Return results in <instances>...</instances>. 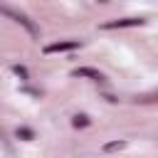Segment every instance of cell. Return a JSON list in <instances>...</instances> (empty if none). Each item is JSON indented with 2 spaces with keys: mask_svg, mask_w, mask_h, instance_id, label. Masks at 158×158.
<instances>
[{
  "mask_svg": "<svg viewBox=\"0 0 158 158\" xmlns=\"http://www.w3.org/2000/svg\"><path fill=\"white\" fill-rule=\"evenodd\" d=\"M79 47V40H64V42H54V44H47L44 52L47 54H54V52H72Z\"/></svg>",
  "mask_w": 158,
  "mask_h": 158,
  "instance_id": "1",
  "label": "cell"
},
{
  "mask_svg": "<svg viewBox=\"0 0 158 158\" xmlns=\"http://www.w3.org/2000/svg\"><path fill=\"white\" fill-rule=\"evenodd\" d=\"M0 12H2V15H7V17H12L15 22L25 25V27H27V32H32V35L37 32V30H35V25H32V22H30V20H27L22 12H15V10H10V7H5V5H0Z\"/></svg>",
  "mask_w": 158,
  "mask_h": 158,
  "instance_id": "2",
  "label": "cell"
},
{
  "mask_svg": "<svg viewBox=\"0 0 158 158\" xmlns=\"http://www.w3.org/2000/svg\"><path fill=\"white\" fill-rule=\"evenodd\" d=\"M138 25H143L141 17H123V20H111V22H106L104 30H116V27H138Z\"/></svg>",
  "mask_w": 158,
  "mask_h": 158,
  "instance_id": "3",
  "label": "cell"
},
{
  "mask_svg": "<svg viewBox=\"0 0 158 158\" xmlns=\"http://www.w3.org/2000/svg\"><path fill=\"white\" fill-rule=\"evenodd\" d=\"M74 77H89V79H94V81H104V74L96 72V69H91V67H79V69H74Z\"/></svg>",
  "mask_w": 158,
  "mask_h": 158,
  "instance_id": "4",
  "label": "cell"
},
{
  "mask_svg": "<svg viewBox=\"0 0 158 158\" xmlns=\"http://www.w3.org/2000/svg\"><path fill=\"white\" fill-rule=\"evenodd\" d=\"M123 146H126L123 141H111V143H106V146H104V151H121Z\"/></svg>",
  "mask_w": 158,
  "mask_h": 158,
  "instance_id": "5",
  "label": "cell"
},
{
  "mask_svg": "<svg viewBox=\"0 0 158 158\" xmlns=\"http://www.w3.org/2000/svg\"><path fill=\"white\" fill-rule=\"evenodd\" d=\"M86 123H89L86 116H77V118H74V126H86Z\"/></svg>",
  "mask_w": 158,
  "mask_h": 158,
  "instance_id": "6",
  "label": "cell"
},
{
  "mask_svg": "<svg viewBox=\"0 0 158 158\" xmlns=\"http://www.w3.org/2000/svg\"><path fill=\"white\" fill-rule=\"evenodd\" d=\"M17 136H25V138H30V136H32V133H30V131H27V128H22V131H17Z\"/></svg>",
  "mask_w": 158,
  "mask_h": 158,
  "instance_id": "7",
  "label": "cell"
}]
</instances>
